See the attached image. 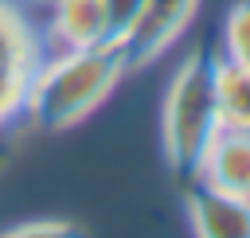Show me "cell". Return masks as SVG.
I'll return each mask as SVG.
<instances>
[{
    "instance_id": "cell-1",
    "label": "cell",
    "mask_w": 250,
    "mask_h": 238,
    "mask_svg": "<svg viewBox=\"0 0 250 238\" xmlns=\"http://www.w3.org/2000/svg\"><path fill=\"white\" fill-rule=\"evenodd\" d=\"M129 74L125 55L117 43H98V47H82V51H59L55 59H43L27 101H23V117H31L39 129H70L78 121H86Z\"/></svg>"
},
{
    "instance_id": "cell-2",
    "label": "cell",
    "mask_w": 250,
    "mask_h": 238,
    "mask_svg": "<svg viewBox=\"0 0 250 238\" xmlns=\"http://www.w3.org/2000/svg\"><path fill=\"white\" fill-rule=\"evenodd\" d=\"M211 66L215 55L207 43L191 47L188 59L176 66L164 90L160 105V148L168 160V172L180 183L199 179L203 156L211 140L219 137V109H215V90H211Z\"/></svg>"
},
{
    "instance_id": "cell-3",
    "label": "cell",
    "mask_w": 250,
    "mask_h": 238,
    "mask_svg": "<svg viewBox=\"0 0 250 238\" xmlns=\"http://www.w3.org/2000/svg\"><path fill=\"white\" fill-rule=\"evenodd\" d=\"M43 62V39L20 0H0V129L23 117L31 78Z\"/></svg>"
},
{
    "instance_id": "cell-4",
    "label": "cell",
    "mask_w": 250,
    "mask_h": 238,
    "mask_svg": "<svg viewBox=\"0 0 250 238\" xmlns=\"http://www.w3.org/2000/svg\"><path fill=\"white\" fill-rule=\"evenodd\" d=\"M199 0H145L133 16V23L125 27V35L117 39L125 66L129 70H145L148 62H156L195 20Z\"/></svg>"
},
{
    "instance_id": "cell-5",
    "label": "cell",
    "mask_w": 250,
    "mask_h": 238,
    "mask_svg": "<svg viewBox=\"0 0 250 238\" xmlns=\"http://www.w3.org/2000/svg\"><path fill=\"white\" fill-rule=\"evenodd\" d=\"M184 215L191 238H250V199L219 191L203 179L184 183Z\"/></svg>"
},
{
    "instance_id": "cell-6",
    "label": "cell",
    "mask_w": 250,
    "mask_h": 238,
    "mask_svg": "<svg viewBox=\"0 0 250 238\" xmlns=\"http://www.w3.org/2000/svg\"><path fill=\"white\" fill-rule=\"evenodd\" d=\"M47 39L59 51H82V47L113 43L102 0H51Z\"/></svg>"
},
{
    "instance_id": "cell-7",
    "label": "cell",
    "mask_w": 250,
    "mask_h": 238,
    "mask_svg": "<svg viewBox=\"0 0 250 238\" xmlns=\"http://www.w3.org/2000/svg\"><path fill=\"white\" fill-rule=\"evenodd\" d=\"M199 179L219 187V191L250 199V133L219 129V137L211 140V148L203 156Z\"/></svg>"
},
{
    "instance_id": "cell-8",
    "label": "cell",
    "mask_w": 250,
    "mask_h": 238,
    "mask_svg": "<svg viewBox=\"0 0 250 238\" xmlns=\"http://www.w3.org/2000/svg\"><path fill=\"white\" fill-rule=\"evenodd\" d=\"M211 90L223 129L250 133V66L234 59H215L211 66Z\"/></svg>"
},
{
    "instance_id": "cell-9",
    "label": "cell",
    "mask_w": 250,
    "mask_h": 238,
    "mask_svg": "<svg viewBox=\"0 0 250 238\" xmlns=\"http://www.w3.org/2000/svg\"><path fill=\"white\" fill-rule=\"evenodd\" d=\"M223 59L250 66V0H238L223 16Z\"/></svg>"
},
{
    "instance_id": "cell-10",
    "label": "cell",
    "mask_w": 250,
    "mask_h": 238,
    "mask_svg": "<svg viewBox=\"0 0 250 238\" xmlns=\"http://www.w3.org/2000/svg\"><path fill=\"white\" fill-rule=\"evenodd\" d=\"M0 238H86V234L62 218H35V222H20V226L4 230Z\"/></svg>"
},
{
    "instance_id": "cell-11",
    "label": "cell",
    "mask_w": 250,
    "mask_h": 238,
    "mask_svg": "<svg viewBox=\"0 0 250 238\" xmlns=\"http://www.w3.org/2000/svg\"><path fill=\"white\" fill-rule=\"evenodd\" d=\"M145 0H102V8H105V20H109V35H113V43L125 35V27L133 23V16H137V8H141Z\"/></svg>"
}]
</instances>
